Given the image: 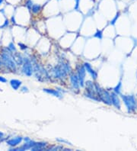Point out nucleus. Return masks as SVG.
Wrapping results in <instances>:
<instances>
[{"label":"nucleus","instance_id":"nucleus-1","mask_svg":"<svg viewBox=\"0 0 137 151\" xmlns=\"http://www.w3.org/2000/svg\"><path fill=\"white\" fill-rule=\"evenodd\" d=\"M2 64L4 66L7 70L12 71V72H16L17 71V63L15 61L14 54L12 51H10L9 49L6 47H3L0 54Z\"/></svg>","mask_w":137,"mask_h":151},{"label":"nucleus","instance_id":"nucleus-2","mask_svg":"<svg viewBox=\"0 0 137 151\" xmlns=\"http://www.w3.org/2000/svg\"><path fill=\"white\" fill-rule=\"evenodd\" d=\"M72 72V67L69 65V63L63 61L59 63L58 65L54 67L50 71L54 78L60 80L66 79L68 75H69Z\"/></svg>","mask_w":137,"mask_h":151},{"label":"nucleus","instance_id":"nucleus-3","mask_svg":"<svg viewBox=\"0 0 137 151\" xmlns=\"http://www.w3.org/2000/svg\"><path fill=\"white\" fill-rule=\"evenodd\" d=\"M121 98L125 105L128 113H133L137 110V102L132 95H121Z\"/></svg>","mask_w":137,"mask_h":151},{"label":"nucleus","instance_id":"nucleus-4","mask_svg":"<svg viewBox=\"0 0 137 151\" xmlns=\"http://www.w3.org/2000/svg\"><path fill=\"white\" fill-rule=\"evenodd\" d=\"M21 73L28 77L32 76L34 74V66L32 61L28 57H24L23 64L21 65Z\"/></svg>","mask_w":137,"mask_h":151},{"label":"nucleus","instance_id":"nucleus-5","mask_svg":"<svg viewBox=\"0 0 137 151\" xmlns=\"http://www.w3.org/2000/svg\"><path fill=\"white\" fill-rule=\"evenodd\" d=\"M76 74L78 76L79 81L80 87L83 88L85 87V76H86V70L83 64H78L76 66Z\"/></svg>","mask_w":137,"mask_h":151},{"label":"nucleus","instance_id":"nucleus-6","mask_svg":"<svg viewBox=\"0 0 137 151\" xmlns=\"http://www.w3.org/2000/svg\"><path fill=\"white\" fill-rule=\"evenodd\" d=\"M69 76V81L72 88L74 90L79 91V88H80V85H79V78H78L76 73L72 72Z\"/></svg>","mask_w":137,"mask_h":151},{"label":"nucleus","instance_id":"nucleus-7","mask_svg":"<svg viewBox=\"0 0 137 151\" xmlns=\"http://www.w3.org/2000/svg\"><path fill=\"white\" fill-rule=\"evenodd\" d=\"M83 65L84 67H85V68L86 72L90 75L91 77V79H93V80H96V79H98V73H97V71H95V69H93L92 66H91V64L90 63H88V62H85V63H83Z\"/></svg>","mask_w":137,"mask_h":151},{"label":"nucleus","instance_id":"nucleus-8","mask_svg":"<svg viewBox=\"0 0 137 151\" xmlns=\"http://www.w3.org/2000/svg\"><path fill=\"white\" fill-rule=\"evenodd\" d=\"M23 140L24 137H21V136H18V137H13L12 139L7 140H6V144L10 147H15V146H19V144H21Z\"/></svg>","mask_w":137,"mask_h":151},{"label":"nucleus","instance_id":"nucleus-9","mask_svg":"<svg viewBox=\"0 0 137 151\" xmlns=\"http://www.w3.org/2000/svg\"><path fill=\"white\" fill-rule=\"evenodd\" d=\"M49 146L48 143L46 141H40L36 142L32 148L30 149V150L32 151H42V150H46V149L47 148V146Z\"/></svg>","mask_w":137,"mask_h":151},{"label":"nucleus","instance_id":"nucleus-10","mask_svg":"<svg viewBox=\"0 0 137 151\" xmlns=\"http://www.w3.org/2000/svg\"><path fill=\"white\" fill-rule=\"evenodd\" d=\"M111 96L112 105H114V107L116 108H117V109L120 110L121 102H120V98H119L118 95L113 92L111 93Z\"/></svg>","mask_w":137,"mask_h":151},{"label":"nucleus","instance_id":"nucleus-11","mask_svg":"<svg viewBox=\"0 0 137 151\" xmlns=\"http://www.w3.org/2000/svg\"><path fill=\"white\" fill-rule=\"evenodd\" d=\"M43 91L44 92H46L48 95H53L54 97L58 98H63V94L60 91H59L58 89H54V88H43Z\"/></svg>","mask_w":137,"mask_h":151},{"label":"nucleus","instance_id":"nucleus-12","mask_svg":"<svg viewBox=\"0 0 137 151\" xmlns=\"http://www.w3.org/2000/svg\"><path fill=\"white\" fill-rule=\"evenodd\" d=\"M9 84L11 87L12 88V89L17 91L19 90L20 87L21 86V85H22V82L21 80H19V79H12L9 81Z\"/></svg>","mask_w":137,"mask_h":151},{"label":"nucleus","instance_id":"nucleus-13","mask_svg":"<svg viewBox=\"0 0 137 151\" xmlns=\"http://www.w3.org/2000/svg\"><path fill=\"white\" fill-rule=\"evenodd\" d=\"M34 144H35V141L34 140H30L29 141L25 142L23 145H21V146H20L21 149V151H25V150H30V149L34 146Z\"/></svg>","mask_w":137,"mask_h":151},{"label":"nucleus","instance_id":"nucleus-14","mask_svg":"<svg viewBox=\"0 0 137 151\" xmlns=\"http://www.w3.org/2000/svg\"><path fill=\"white\" fill-rule=\"evenodd\" d=\"M14 54V58L15 61L16 62L17 65L18 66H21L23 64L24 62V57L21 55L20 53L19 52H15V53H13Z\"/></svg>","mask_w":137,"mask_h":151},{"label":"nucleus","instance_id":"nucleus-15","mask_svg":"<svg viewBox=\"0 0 137 151\" xmlns=\"http://www.w3.org/2000/svg\"><path fill=\"white\" fill-rule=\"evenodd\" d=\"M32 13L34 15H37L39 14L40 12L42 11V6L40 4H37V3H34L33 5L32 8H31V10H30Z\"/></svg>","mask_w":137,"mask_h":151},{"label":"nucleus","instance_id":"nucleus-16","mask_svg":"<svg viewBox=\"0 0 137 151\" xmlns=\"http://www.w3.org/2000/svg\"><path fill=\"white\" fill-rule=\"evenodd\" d=\"M84 95L85 96L86 98H88L89 99L91 100H93L95 102H100V100H99V98L97 95H95V94H92V93L88 92H85L84 93Z\"/></svg>","mask_w":137,"mask_h":151},{"label":"nucleus","instance_id":"nucleus-17","mask_svg":"<svg viewBox=\"0 0 137 151\" xmlns=\"http://www.w3.org/2000/svg\"><path fill=\"white\" fill-rule=\"evenodd\" d=\"M64 148L63 145H52V146H48L47 148L46 149V150H52V151H55V150H63V149Z\"/></svg>","mask_w":137,"mask_h":151},{"label":"nucleus","instance_id":"nucleus-18","mask_svg":"<svg viewBox=\"0 0 137 151\" xmlns=\"http://www.w3.org/2000/svg\"><path fill=\"white\" fill-rule=\"evenodd\" d=\"M121 88H122V82L120 81L117 83V85L114 87L113 90H114V92H115L117 95H120L121 92Z\"/></svg>","mask_w":137,"mask_h":151},{"label":"nucleus","instance_id":"nucleus-19","mask_svg":"<svg viewBox=\"0 0 137 151\" xmlns=\"http://www.w3.org/2000/svg\"><path fill=\"white\" fill-rule=\"evenodd\" d=\"M34 4V3L33 2V0H25V3H24V5H25L26 8H27L29 11L31 10V8H32Z\"/></svg>","mask_w":137,"mask_h":151},{"label":"nucleus","instance_id":"nucleus-20","mask_svg":"<svg viewBox=\"0 0 137 151\" xmlns=\"http://www.w3.org/2000/svg\"><path fill=\"white\" fill-rule=\"evenodd\" d=\"M93 37L99 40H101L103 38V31L101 30H97V31L94 34Z\"/></svg>","mask_w":137,"mask_h":151},{"label":"nucleus","instance_id":"nucleus-21","mask_svg":"<svg viewBox=\"0 0 137 151\" xmlns=\"http://www.w3.org/2000/svg\"><path fill=\"white\" fill-rule=\"evenodd\" d=\"M7 47L9 49L10 51H12V53H15V52L17 51L16 47H15V44L13 43V42H11V43H9V45H8Z\"/></svg>","mask_w":137,"mask_h":151},{"label":"nucleus","instance_id":"nucleus-22","mask_svg":"<svg viewBox=\"0 0 137 151\" xmlns=\"http://www.w3.org/2000/svg\"><path fill=\"white\" fill-rule=\"evenodd\" d=\"M120 12H118L116 14V15H115V16L114 17V19H112L111 21H110V25H114L116 24V21H117V19H119V17H120Z\"/></svg>","mask_w":137,"mask_h":151},{"label":"nucleus","instance_id":"nucleus-23","mask_svg":"<svg viewBox=\"0 0 137 151\" xmlns=\"http://www.w3.org/2000/svg\"><path fill=\"white\" fill-rule=\"evenodd\" d=\"M56 140L59 143H60V144H66V145H69V146H72V144L69 142L68 140L65 139H63V138H56Z\"/></svg>","mask_w":137,"mask_h":151},{"label":"nucleus","instance_id":"nucleus-24","mask_svg":"<svg viewBox=\"0 0 137 151\" xmlns=\"http://www.w3.org/2000/svg\"><path fill=\"white\" fill-rule=\"evenodd\" d=\"M80 3H81V0H75L74 9L75 11H79L80 9Z\"/></svg>","mask_w":137,"mask_h":151},{"label":"nucleus","instance_id":"nucleus-25","mask_svg":"<svg viewBox=\"0 0 137 151\" xmlns=\"http://www.w3.org/2000/svg\"><path fill=\"white\" fill-rule=\"evenodd\" d=\"M10 21L9 19H5V21H4V23H3V25L0 26V28H8L9 25Z\"/></svg>","mask_w":137,"mask_h":151},{"label":"nucleus","instance_id":"nucleus-26","mask_svg":"<svg viewBox=\"0 0 137 151\" xmlns=\"http://www.w3.org/2000/svg\"><path fill=\"white\" fill-rule=\"evenodd\" d=\"M18 44H19V47H20V49H21V51H25V50H27V49L28 48L27 45H25V44H23V43H21V42H19Z\"/></svg>","mask_w":137,"mask_h":151},{"label":"nucleus","instance_id":"nucleus-27","mask_svg":"<svg viewBox=\"0 0 137 151\" xmlns=\"http://www.w3.org/2000/svg\"><path fill=\"white\" fill-rule=\"evenodd\" d=\"M5 140V134H4V133L2 132V131H0V143L1 142L4 141Z\"/></svg>","mask_w":137,"mask_h":151},{"label":"nucleus","instance_id":"nucleus-28","mask_svg":"<svg viewBox=\"0 0 137 151\" xmlns=\"http://www.w3.org/2000/svg\"><path fill=\"white\" fill-rule=\"evenodd\" d=\"M21 91L22 92L26 93V92H29V89H28V88L27 87V86H21Z\"/></svg>","mask_w":137,"mask_h":151},{"label":"nucleus","instance_id":"nucleus-29","mask_svg":"<svg viewBox=\"0 0 137 151\" xmlns=\"http://www.w3.org/2000/svg\"><path fill=\"white\" fill-rule=\"evenodd\" d=\"M0 82H3V83H5V82H7V79H5V77L2 76H0Z\"/></svg>","mask_w":137,"mask_h":151},{"label":"nucleus","instance_id":"nucleus-30","mask_svg":"<svg viewBox=\"0 0 137 151\" xmlns=\"http://www.w3.org/2000/svg\"><path fill=\"white\" fill-rule=\"evenodd\" d=\"M11 21H12V24H15V25L16 24V21H15V19L14 15L12 17V19H11Z\"/></svg>","mask_w":137,"mask_h":151},{"label":"nucleus","instance_id":"nucleus-31","mask_svg":"<svg viewBox=\"0 0 137 151\" xmlns=\"http://www.w3.org/2000/svg\"><path fill=\"white\" fill-rule=\"evenodd\" d=\"M30 137H24V142H28L29 141V140H30Z\"/></svg>","mask_w":137,"mask_h":151},{"label":"nucleus","instance_id":"nucleus-32","mask_svg":"<svg viewBox=\"0 0 137 151\" xmlns=\"http://www.w3.org/2000/svg\"><path fill=\"white\" fill-rule=\"evenodd\" d=\"M3 3H4V0H0V5H2Z\"/></svg>","mask_w":137,"mask_h":151},{"label":"nucleus","instance_id":"nucleus-33","mask_svg":"<svg viewBox=\"0 0 137 151\" xmlns=\"http://www.w3.org/2000/svg\"><path fill=\"white\" fill-rule=\"evenodd\" d=\"M136 97H137V94H136Z\"/></svg>","mask_w":137,"mask_h":151}]
</instances>
